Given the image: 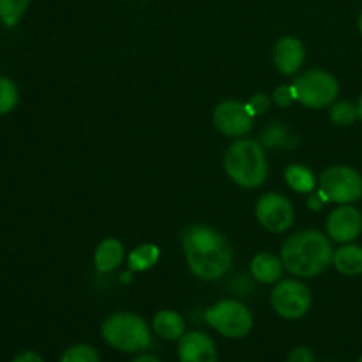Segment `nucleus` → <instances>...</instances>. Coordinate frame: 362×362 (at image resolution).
Here are the masks:
<instances>
[{"label":"nucleus","mask_w":362,"mask_h":362,"mask_svg":"<svg viewBox=\"0 0 362 362\" xmlns=\"http://www.w3.org/2000/svg\"><path fill=\"white\" fill-rule=\"evenodd\" d=\"M182 246L189 269L198 278L214 281L232 267V246L211 226L191 225L184 230Z\"/></svg>","instance_id":"nucleus-1"},{"label":"nucleus","mask_w":362,"mask_h":362,"mask_svg":"<svg viewBox=\"0 0 362 362\" xmlns=\"http://www.w3.org/2000/svg\"><path fill=\"white\" fill-rule=\"evenodd\" d=\"M331 243L318 230H303L288 237L281 247L285 269L299 278H315L332 264Z\"/></svg>","instance_id":"nucleus-2"},{"label":"nucleus","mask_w":362,"mask_h":362,"mask_svg":"<svg viewBox=\"0 0 362 362\" xmlns=\"http://www.w3.org/2000/svg\"><path fill=\"white\" fill-rule=\"evenodd\" d=\"M225 170L233 182L246 189H253L262 186L267 177V156L258 141L237 140L226 151Z\"/></svg>","instance_id":"nucleus-3"},{"label":"nucleus","mask_w":362,"mask_h":362,"mask_svg":"<svg viewBox=\"0 0 362 362\" xmlns=\"http://www.w3.org/2000/svg\"><path fill=\"white\" fill-rule=\"evenodd\" d=\"M103 339L126 354L144 352L151 346L152 334L147 322L136 313H113L103 322Z\"/></svg>","instance_id":"nucleus-4"},{"label":"nucleus","mask_w":362,"mask_h":362,"mask_svg":"<svg viewBox=\"0 0 362 362\" xmlns=\"http://www.w3.org/2000/svg\"><path fill=\"white\" fill-rule=\"evenodd\" d=\"M293 94L299 103L313 110L327 108L336 101L339 83L331 73L324 69H311L300 74L292 85Z\"/></svg>","instance_id":"nucleus-5"},{"label":"nucleus","mask_w":362,"mask_h":362,"mask_svg":"<svg viewBox=\"0 0 362 362\" xmlns=\"http://www.w3.org/2000/svg\"><path fill=\"white\" fill-rule=\"evenodd\" d=\"M205 320L212 329L230 339L244 338L253 329V315L243 303L233 299L219 300L205 311Z\"/></svg>","instance_id":"nucleus-6"},{"label":"nucleus","mask_w":362,"mask_h":362,"mask_svg":"<svg viewBox=\"0 0 362 362\" xmlns=\"http://www.w3.org/2000/svg\"><path fill=\"white\" fill-rule=\"evenodd\" d=\"M320 193L327 202L354 204L362 197V175L352 166H329L320 175Z\"/></svg>","instance_id":"nucleus-7"},{"label":"nucleus","mask_w":362,"mask_h":362,"mask_svg":"<svg viewBox=\"0 0 362 362\" xmlns=\"http://www.w3.org/2000/svg\"><path fill=\"white\" fill-rule=\"evenodd\" d=\"M272 310L286 320L303 318L311 308V292L303 281L283 279L276 285L271 296Z\"/></svg>","instance_id":"nucleus-8"},{"label":"nucleus","mask_w":362,"mask_h":362,"mask_svg":"<svg viewBox=\"0 0 362 362\" xmlns=\"http://www.w3.org/2000/svg\"><path fill=\"white\" fill-rule=\"evenodd\" d=\"M293 218H296V212H293L292 204L283 194L265 193L257 202V219L269 232H286L293 225Z\"/></svg>","instance_id":"nucleus-9"},{"label":"nucleus","mask_w":362,"mask_h":362,"mask_svg":"<svg viewBox=\"0 0 362 362\" xmlns=\"http://www.w3.org/2000/svg\"><path fill=\"white\" fill-rule=\"evenodd\" d=\"M253 113L247 105L239 101H223L216 106L214 119L216 127L225 136H244L253 127Z\"/></svg>","instance_id":"nucleus-10"},{"label":"nucleus","mask_w":362,"mask_h":362,"mask_svg":"<svg viewBox=\"0 0 362 362\" xmlns=\"http://www.w3.org/2000/svg\"><path fill=\"white\" fill-rule=\"evenodd\" d=\"M362 232V214L352 205H341L334 209L327 218V235L332 240L349 244L356 240Z\"/></svg>","instance_id":"nucleus-11"},{"label":"nucleus","mask_w":362,"mask_h":362,"mask_svg":"<svg viewBox=\"0 0 362 362\" xmlns=\"http://www.w3.org/2000/svg\"><path fill=\"white\" fill-rule=\"evenodd\" d=\"M180 362H218V350L209 334L202 331L186 332L179 339Z\"/></svg>","instance_id":"nucleus-12"},{"label":"nucleus","mask_w":362,"mask_h":362,"mask_svg":"<svg viewBox=\"0 0 362 362\" xmlns=\"http://www.w3.org/2000/svg\"><path fill=\"white\" fill-rule=\"evenodd\" d=\"M272 59H274V66L278 67L279 73L285 76H292L303 67L304 59H306L304 45L300 42V39L293 37V35L281 37L276 42Z\"/></svg>","instance_id":"nucleus-13"},{"label":"nucleus","mask_w":362,"mask_h":362,"mask_svg":"<svg viewBox=\"0 0 362 362\" xmlns=\"http://www.w3.org/2000/svg\"><path fill=\"white\" fill-rule=\"evenodd\" d=\"M283 262L281 258L274 257L272 253L267 251H262L257 257L251 260V274L257 281L264 283V285H272V283H278L281 279L283 274Z\"/></svg>","instance_id":"nucleus-14"},{"label":"nucleus","mask_w":362,"mask_h":362,"mask_svg":"<svg viewBox=\"0 0 362 362\" xmlns=\"http://www.w3.org/2000/svg\"><path fill=\"white\" fill-rule=\"evenodd\" d=\"M124 246L120 240L117 239H105L98 247H95L94 253V264L95 269L103 274H108L113 272L115 269H119L124 262Z\"/></svg>","instance_id":"nucleus-15"},{"label":"nucleus","mask_w":362,"mask_h":362,"mask_svg":"<svg viewBox=\"0 0 362 362\" xmlns=\"http://www.w3.org/2000/svg\"><path fill=\"white\" fill-rule=\"evenodd\" d=\"M152 329L159 338L166 339V341H177L186 334L184 318L173 310H163L156 313L154 320H152Z\"/></svg>","instance_id":"nucleus-16"},{"label":"nucleus","mask_w":362,"mask_h":362,"mask_svg":"<svg viewBox=\"0 0 362 362\" xmlns=\"http://www.w3.org/2000/svg\"><path fill=\"white\" fill-rule=\"evenodd\" d=\"M332 264L345 276L362 274V247L350 243L345 244L338 251H334V255H332Z\"/></svg>","instance_id":"nucleus-17"},{"label":"nucleus","mask_w":362,"mask_h":362,"mask_svg":"<svg viewBox=\"0 0 362 362\" xmlns=\"http://www.w3.org/2000/svg\"><path fill=\"white\" fill-rule=\"evenodd\" d=\"M159 260V247L154 244H141V246L134 247L127 257V267L129 271H147V269L154 267Z\"/></svg>","instance_id":"nucleus-18"},{"label":"nucleus","mask_w":362,"mask_h":362,"mask_svg":"<svg viewBox=\"0 0 362 362\" xmlns=\"http://www.w3.org/2000/svg\"><path fill=\"white\" fill-rule=\"evenodd\" d=\"M285 180L297 193H310L315 187V175L304 165H290L285 170Z\"/></svg>","instance_id":"nucleus-19"},{"label":"nucleus","mask_w":362,"mask_h":362,"mask_svg":"<svg viewBox=\"0 0 362 362\" xmlns=\"http://www.w3.org/2000/svg\"><path fill=\"white\" fill-rule=\"evenodd\" d=\"M30 0H0V21L6 27H16L23 18Z\"/></svg>","instance_id":"nucleus-20"},{"label":"nucleus","mask_w":362,"mask_h":362,"mask_svg":"<svg viewBox=\"0 0 362 362\" xmlns=\"http://www.w3.org/2000/svg\"><path fill=\"white\" fill-rule=\"evenodd\" d=\"M20 101V92L11 78L0 76V115H7L16 108Z\"/></svg>","instance_id":"nucleus-21"},{"label":"nucleus","mask_w":362,"mask_h":362,"mask_svg":"<svg viewBox=\"0 0 362 362\" xmlns=\"http://www.w3.org/2000/svg\"><path fill=\"white\" fill-rule=\"evenodd\" d=\"M329 115H331V120L336 126H352L359 119L357 106L352 105L350 101H339L336 105H332Z\"/></svg>","instance_id":"nucleus-22"},{"label":"nucleus","mask_w":362,"mask_h":362,"mask_svg":"<svg viewBox=\"0 0 362 362\" xmlns=\"http://www.w3.org/2000/svg\"><path fill=\"white\" fill-rule=\"evenodd\" d=\"M60 362H99V354L94 346L80 343L69 346L60 357Z\"/></svg>","instance_id":"nucleus-23"},{"label":"nucleus","mask_w":362,"mask_h":362,"mask_svg":"<svg viewBox=\"0 0 362 362\" xmlns=\"http://www.w3.org/2000/svg\"><path fill=\"white\" fill-rule=\"evenodd\" d=\"M296 101V94H293V88L292 87H278L274 90V103L278 106H281V108H286V106H290L292 103Z\"/></svg>","instance_id":"nucleus-24"},{"label":"nucleus","mask_w":362,"mask_h":362,"mask_svg":"<svg viewBox=\"0 0 362 362\" xmlns=\"http://www.w3.org/2000/svg\"><path fill=\"white\" fill-rule=\"evenodd\" d=\"M269 106H271V103H269V98L265 94L253 95V98L250 99V103H247V108L251 110L253 115H262V113L267 112Z\"/></svg>","instance_id":"nucleus-25"},{"label":"nucleus","mask_w":362,"mask_h":362,"mask_svg":"<svg viewBox=\"0 0 362 362\" xmlns=\"http://www.w3.org/2000/svg\"><path fill=\"white\" fill-rule=\"evenodd\" d=\"M288 362H315V356L306 346H297L290 352Z\"/></svg>","instance_id":"nucleus-26"},{"label":"nucleus","mask_w":362,"mask_h":362,"mask_svg":"<svg viewBox=\"0 0 362 362\" xmlns=\"http://www.w3.org/2000/svg\"><path fill=\"white\" fill-rule=\"evenodd\" d=\"M13 362H45L42 357L39 356L37 352H32V350H27V352H21L14 357Z\"/></svg>","instance_id":"nucleus-27"},{"label":"nucleus","mask_w":362,"mask_h":362,"mask_svg":"<svg viewBox=\"0 0 362 362\" xmlns=\"http://www.w3.org/2000/svg\"><path fill=\"white\" fill-rule=\"evenodd\" d=\"M133 362H161V361H159L158 357L148 356V354H144V356H138L136 359H134Z\"/></svg>","instance_id":"nucleus-28"},{"label":"nucleus","mask_w":362,"mask_h":362,"mask_svg":"<svg viewBox=\"0 0 362 362\" xmlns=\"http://www.w3.org/2000/svg\"><path fill=\"white\" fill-rule=\"evenodd\" d=\"M357 112H359V119L362 120V94L359 98V103H357Z\"/></svg>","instance_id":"nucleus-29"},{"label":"nucleus","mask_w":362,"mask_h":362,"mask_svg":"<svg viewBox=\"0 0 362 362\" xmlns=\"http://www.w3.org/2000/svg\"><path fill=\"white\" fill-rule=\"evenodd\" d=\"M359 30H361V34H362V13H361V16H359Z\"/></svg>","instance_id":"nucleus-30"},{"label":"nucleus","mask_w":362,"mask_h":362,"mask_svg":"<svg viewBox=\"0 0 362 362\" xmlns=\"http://www.w3.org/2000/svg\"><path fill=\"white\" fill-rule=\"evenodd\" d=\"M357 362H362V357H361V359H359V361H357Z\"/></svg>","instance_id":"nucleus-31"}]
</instances>
